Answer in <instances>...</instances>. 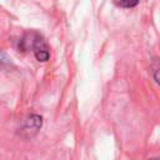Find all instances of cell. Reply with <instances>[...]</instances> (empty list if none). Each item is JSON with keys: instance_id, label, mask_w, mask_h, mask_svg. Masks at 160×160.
Wrapping results in <instances>:
<instances>
[{"instance_id": "obj_2", "label": "cell", "mask_w": 160, "mask_h": 160, "mask_svg": "<svg viewBox=\"0 0 160 160\" xmlns=\"http://www.w3.org/2000/svg\"><path fill=\"white\" fill-rule=\"evenodd\" d=\"M41 125H42V119H41V116L34 114V115H30V116L28 118V120L25 121V125H24V128H22V131L29 132L30 136H31V135H34L35 132H38V130L41 128Z\"/></svg>"}, {"instance_id": "obj_1", "label": "cell", "mask_w": 160, "mask_h": 160, "mask_svg": "<svg viewBox=\"0 0 160 160\" xmlns=\"http://www.w3.org/2000/svg\"><path fill=\"white\" fill-rule=\"evenodd\" d=\"M19 49L25 51V50H31L36 58L38 61L45 62L50 59V48L46 44V41L44 40V38L36 32V31H31L25 34L19 42Z\"/></svg>"}, {"instance_id": "obj_3", "label": "cell", "mask_w": 160, "mask_h": 160, "mask_svg": "<svg viewBox=\"0 0 160 160\" xmlns=\"http://www.w3.org/2000/svg\"><path fill=\"white\" fill-rule=\"evenodd\" d=\"M150 68H151V74L155 82L160 86V59H152Z\"/></svg>"}, {"instance_id": "obj_4", "label": "cell", "mask_w": 160, "mask_h": 160, "mask_svg": "<svg viewBox=\"0 0 160 160\" xmlns=\"http://www.w3.org/2000/svg\"><path fill=\"white\" fill-rule=\"evenodd\" d=\"M140 0H114V2L120 6V8H126V9H130V8H135L138 4H139Z\"/></svg>"}]
</instances>
